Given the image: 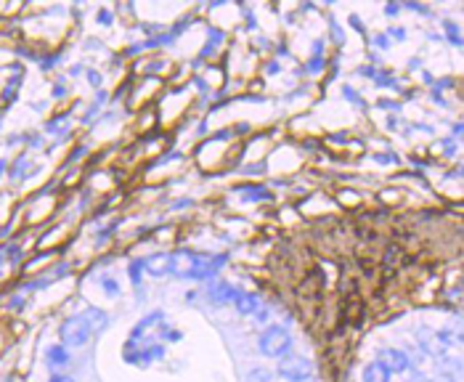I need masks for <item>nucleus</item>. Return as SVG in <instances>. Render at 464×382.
<instances>
[{"label": "nucleus", "instance_id": "nucleus-6", "mask_svg": "<svg viewBox=\"0 0 464 382\" xmlns=\"http://www.w3.org/2000/svg\"><path fill=\"white\" fill-rule=\"evenodd\" d=\"M143 268H146V273H152V276H167L170 273V255L167 252L152 255L149 261L143 263Z\"/></svg>", "mask_w": 464, "mask_h": 382}, {"label": "nucleus", "instance_id": "nucleus-10", "mask_svg": "<svg viewBox=\"0 0 464 382\" xmlns=\"http://www.w3.org/2000/svg\"><path fill=\"white\" fill-rule=\"evenodd\" d=\"M271 380V372H265V369H255V372L247 374V382H268Z\"/></svg>", "mask_w": 464, "mask_h": 382}, {"label": "nucleus", "instance_id": "nucleus-5", "mask_svg": "<svg viewBox=\"0 0 464 382\" xmlns=\"http://www.w3.org/2000/svg\"><path fill=\"white\" fill-rule=\"evenodd\" d=\"M207 298H210V302H215V305H223V302H231L233 298H236V290L226 282H212L210 287H207Z\"/></svg>", "mask_w": 464, "mask_h": 382}, {"label": "nucleus", "instance_id": "nucleus-3", "mask_svg": "<svg viewBox=\"0 0 464 382\" xmlns=\"http://www.w3.org/2000/svg\"><path fill=\"white\" fill-rule=\"evenodd\" d=\"M276 374L287 382H308L313 377V364L308 359H300V356H282Z\"/></svg>", "mask_w": 464, "mask_h": 382}, {"label": "nucleus", "instance_id": "nucleus-14", "mask_svg": "<svg viewBox=\"0 0 464 382\" xmlns=\"http://www.w3.org/2000/svg\"><path fill=\"white\" fill-rule=\"evenodd\" d=\"M51 382H72V380H70V377H53Z\"/></svg>", "mask_w": 464, "mask_h": 382}, {"label": "nucleus", "instance_id": "nucleus-4", "mask_svg": "<svg viewBox=\"0 0 464 382\" xmlns=\"http://www.w3.org/2000/svg\"><path fill=\"white\" fill-rule=\"evenodd\" d=\"M377 361L382 364L390 374L411 372V359H409L404 351H398V348H382V351L377 353Z\"/></svg>", "mask_w": 464, "mask_h": 382}, {"label": "nucleus", "instance_id": "nucleus-2", "mask_svg": "<svg viewBox=\"0 0 464 382\" xmlns=\"http://www.w3.org/2000/svg\"><path fill=\"white\" fill-rule=\"evenodd\" d=\"M91 334H93V327H91V322H88V316H72V319H67V322L59 327L61 345H72V348L85 345Z\"/></svg>", "mask_w": 464, "mask_h": 382}, {"label": "nucleus", "instance_id": "nucleus-12", "mask_svg": "<svg viewBox=\"0 0 464 382\" xmlns=\"http://www.w3.org/2000/svg\"><path fill=\"white\" fill-rule=\"evenodd\" d=\"M377 45H380V48H387V38H385V35L382 38H377Z\"/></svg>", "mask_w": 464, "mask_h": 382}, {"label": "nucleus", "instance_id": "nucleus-8", "mask_svg": "<svg viewBox=\"0 0 464 382\" xmlns=\"http://www.w3.org/2000/svg\"><path fill=\"white\" fill-rule=\"evenodd\" d=\"M393 374L385 369L380 361H372L366 364V369H363V382H390Z\"/></svg>", "mask_w": 464, "mask_h": 382}, {"label": "nucleus", "instance_id": "nucleus-15", "mask_svg": "<svg viewBox=\"0 0 464 382\" xmlns=\"http://www.w3.org/2000/svg\"><path fill=\"white\" fill-rule=\"evenodd\" d=\"M438 382H451V380H448V377H446V380H438Z\"/></svg>", "mask_w": 464, "mask_h": 382}, {"label": "nucleus", "instance_id": "nucleus-9", "mask_svg": "<svg viewBox=\"0 0 464 382\" xmlns=\"http://www.w3.org/2000/svg\"><path fill=\"white\" fill-rule=\"evenodd\" d=\"M45 359H48V366H51V369L67 366V364H70V353H67V345H51V348L45 351Z\"/></svg>", "mask_w": 464, "mask_h": 382}, {"label": "nucleus", "instance_id": "nucleus-1", "mask_svg": "<svg viewBox=\"0 0 464 382\" xmlns=\"http://www.w3.org/2000/svg\"><path fill=\"white\" fill-rule=\"evenodd\" d=\"M258 345H260L263 356H268V359H282V356H287L289 348H292V337H289V332H287L284 327H268V329L260 334Z\"/></svg>", "mask_w": 464, "mask_h": 382}, {"label": "nucleus", "instance_id": "nucleus-7", "mask_svg": "<svg viewBox=\"0 0 464 382\" xmlns=\"http://www.w3.org/2000/svg\"><path fill=\"white\" fill-rule=\"evenodd\" d=\"M236 302V311L242 313V316H253L258 308H260V298L258 295H250V292H242V295H236L233 298Z\"/></svg>", "mask_w": 464, "mask_h": 382}, {"label": "nucleus", "instance_id": "nucleus-13", "mask_svg": "<svg viewBox=\"0 0 464 382\" xmlns=\"http://www.w3.org/2000/svg\"><path fill=\"white\" fill-rule=\"evenodd\" d=\"M411 382H430V380H427V377H422V374H414Z\"/></svg>", "mask_w": 464, "mask_h": 382}, {"label": "nucleus", "instance_id": "nucleus-11", "mask_svg": "<svg viewBox=\"0 0 464 382\" xmlns=\"http://www.w3.org/2000/svg\"><path fill=\"white\" fill-rule=\"evenodd\" d=\"M104 290H109L111 295H114V292H117V282H114V279H104Z\"/></svg>", "mask_w": 464, "mask_h": 382}]
</instances>
